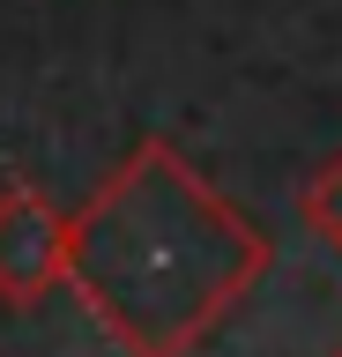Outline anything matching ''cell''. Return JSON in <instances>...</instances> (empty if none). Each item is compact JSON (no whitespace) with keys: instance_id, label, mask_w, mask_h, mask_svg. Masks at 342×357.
Listing matches in <instances>:
<instances>
[{"instance_id":"2","label":"cell","mask_w":342,"mask_h":357,"mask_svg":"<svg viewBox=\"0 0 342 357\" xmlns=\"http://www.w3.org/2000/svg\"><path fill=\"white\" fill-rule=\"evenodd\" d=\"M60 283H68V216L30 178H8L0 186V298L30 312Z\"/></svg>"},{"instance_id":"4","label":"cell","mask_w":342,"mask_h":357,"mask_svg":"<svg viewBox=\"0 0 342 357\" xmlns=\"http://www.w3.org/2000/svg\"><path fill=\"white\" fill-rule=\"evenodd\" d=\"M327 357H342V342H335V350H327Z\"/></svg>"},{"instance_id":"1","label":"cell","mask_w":342,"mask_h":357,"mask_svg":"<svg viewBox=\"0 0 342 357\" xmlns=\"http://www.w3.org/2000/svg\"><path fill=\"white\" fill-rule=\"evenodd\" d=\"M268 231L231 208L164 134L134 142L68 216V290L127 357H186L268 275Z\"/></svg>"},{"instance_id":"3","label":"cell","mask_w":342,"mask_h":357,"mask_svg":"<svg viewBox=\"0 0 342 357\" xmlns=\"http://www.w3.org/2000/svg\"><path fill=\"white\" fill-rule=\"evenodd\" d=\"M297 223H305L320 245H335V253H342V149L327 156L320 172L297 178Z\"/></svg>"}]
</instances>
